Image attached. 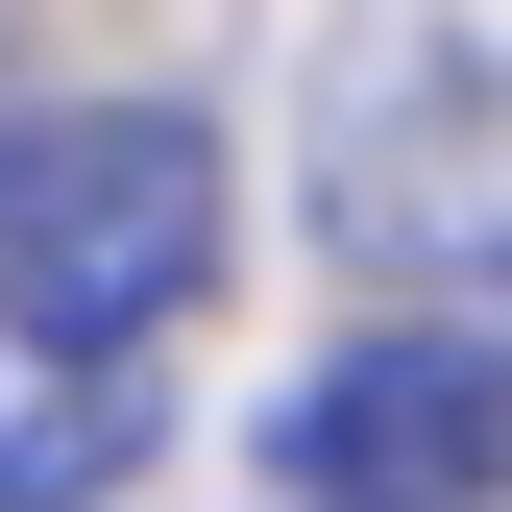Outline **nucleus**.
Instances as JSON below:
<instances>
[{"label":"nucleus","instance_id":"f03ea898","mask_svg":"<svg viewBox=\"0 0 512 512\" xmlns=\"http://www.w3.org/2000/svg\"><path fill=\"white\" fill-rule=\"evenodd\" d=\"M269 464H293V512H512V366L464 317H391L269 415Z\"/></svg>","mask_w":512,"mask_h":512},{"label":"nucleus","instance_id":"f257e3e1","mask_svg":"<svg viewBox=\"0 0 512 512\" xmlns=\"http://www.w3.org/2000/svg\"><path fill=\"white\" fill-rule=\"evenodd\" d=\"M0 293L74 342H171L220 293V122L196 98H49L0 122Z\"/></svg>","mask_w":512,"mask_h":512},{"label":"nucleus","instance_id":"7ed1b4c3","mask_svg":"<svg viewBox=\"0 0 512 512\" xmlns=\"http://www.w3.org/2000/svg\"><path fill=\"white\" fill-rule=\"evenodd\" d=\"M122 464H147V342H74L0 293V512H98Z\"/></svg>","mask_w":512,"mask_h":512}]
</instances>
